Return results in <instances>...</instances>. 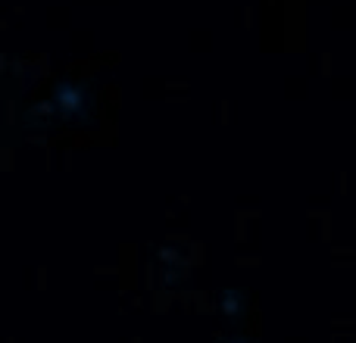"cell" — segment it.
Returning a JSON list of instances; mask_svg holds the SVG:
<instances>
[{
	"label": "cell",
	"mask_w": 356,
	"mask_h": 343,
	"mask_svg": "<svg viewBox=\"0 0 356 343\" xmlns=\"http://www.w3.org/2000/svg\"><path fill=\"white\" fill-rule=\"evenodd\" d=\"M225 343H250V340H247V337H241V334H234V337H228Z\"/></svg>",
	"instance_id": "obj_2"
},
{
	"label": "cell",
	"mask_w": 356,
	"mask_h": 343,
	"mask_svg": "<svg viewBox=\"0 0 356 343\" xmlns=\"http://www.w3.org/2000/svg\"><path fill=\"white\" fill-rule=\"evenodd\" d=\"M247 309H250L247 290H241V287H225L222 290V319H225L228 325H241L244 315H247Z\"/></svg>",
	"instance_id": "obj_1"
}]
</instances>
